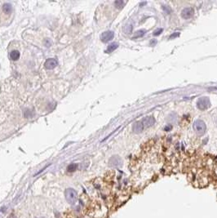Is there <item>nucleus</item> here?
<instances>
[{
    "label": "nucleus",
    "instance_id": "9d476101",
    "mask_svg": "<svg viewBox=\"0 0 217 218\" xmlns=\"http://www.w3.org/2000/svg\"><path fill=\"white\" fill-rule=\"evenodd\" d=\"M118 48V44L117 43H110V44L108 45V48L106 49V51H105V53H113L114 50H116L117 48Z\"/></svg>",
    "mask_w": 217,
    "mask_h": 218
},
{
    "label": "nucleus",
    "instance_id": "f8f14e48",
    "mask_svg": "<svg viewBox=\"0 0 217 218\" xmlns=\"http://www.w3.org/2000/svg\"><path fill=\"white\" fill-rule=\"evenodd\" d=\"M3 9H4V12H6V13H11L12 11V5L10 4H4V6H3Z\"/></svg>",
    "mask_w": 217,
    "mask_h": 218
},
{
    "label": "nucleus",
    "instance_id": "9b49d317",
    "mask_svg": "<svg viewBox=\"0 0 217 218\" xmlns=\"http://www.w3.org/2000/svg\"><path fill=\"white\" fill-rule=\"evenodd\" d=\"M10 58L12 61H17L20 58V53L17 50H14L10 53Z\"/></svg>",
    "mask_w": 217,
    "mask_h": 218
},
{
    "label": "nucleus",
    "instance_id": "b1692460",
    "mask_svg": "<svg viewBox=\"0 0 217 218\" xmlns=\"http://www.w3.org/2000/svg\"><path fill=\"white\" fill-rule=\"evenodd\" d=\"M216 123H217V119H216Z\"/></svg>",
    "mask_w": 217,
    "mask_h": 218
},
{
    "label": "nucleus",
    "instance_id": "4be33fe9",
    "mask_svg": "<svg viewBox=\"0 0 217 218\" xmlns=\"http://www.w3.org/2000/svg\"><path fill=\"white\" fill-rule=\"evenodd\" d=\"M8 218H16V216H15V215L12 214H12L9 215V216H8Z\"/></svg>",
    "mask_w": 217,
    "mask_h": 218
},
{
    "label": "nucleus",
    "instance_id": "a211bd4d",
    "mask_svg": "<svg viewBox=\"0 0 217 218\" xmlns=\"http://www.w3.org/2000/svg\"><path fill=\"white\" fill-rule=\"evenodd\" d=\"M180 35V33L179 32H175V33H173L170 36V39H175V38H177V37L179 36Z\"/></svg>",
    "mask_w": 217,
    "mask_h": 218
},
{
    "label": "nucleus",
    "instance_id": "dca6fc26",
    "mask_svg": "<svg viewBox=\"0 0 217 218\" xmlns=\"http://www.w3.org/2000/svg\"><path fill=\"white\" fill-rule=\"evenodd\" d=\"M114 5L117 8H123L125 5V2L122 1V0H118L114 2Z\"/></svg>",
    "mask_w": 217,
    "mask_h": 218
},
{
    "label": "nucleus",
    "instance_id": "2eb2a0df",
    "mask_svg": "<svg viewBox=\"0 0 217 218\" xmlns=\"http://www.w3.org/2000/svg\"><path fill=\"white\" fill-rule=\"evenodd\" d=\"M145 33H146V30H145V29H140V30H138V31L136 32V34H135L134 38H135V39H137V38L143 37L145 34Z\"/></svg>",
    "mask_w": 217,
    "mask_h": 218
},
{
    "label": "nucleus",
    "instance_id": "7ed1b4c3",
    "mask_svg": "<svg viewBox=\"0 0 217 218\" xmlns=\"http://www.w3.org/2000/svg\"><path fill=\"white\" fill-rule=\"evenodd\" d=\"M65 198L69 203H74L77 201L78 194L74 189H67L65 190Z\"/></svg>",
    "mask_w": 217,
    "mask_h": 218
},
{
    "label": "nucleus",
    "instance_id": "39448f33",
    "mask_svg": "<svg viewBox=\"0 0 217 218\" xmlns=\"http://www.w3.org/2000/svg\"><path fill=\"white\" fill-rule=\"evenodd\" d=\"M58 65V61H56V59L54 58H48L47 61H45L44 66L46 69H52L55 67H56V65Z\"/></svg>",
    "mask_w": 217,
    "mask_h": 218
},
{
    "label": "nucleus",
    "instance_id": "412c9836",
    "mask_svg": "<svg viewBox=\"0 0 217 218\" xmlns=\"http://www.w3.org/2000/svg\"><path fill=\"white\" fill-rule=\"evenodd\" d=\"M156 43H157V40H155V39H154V40H152L151 42H150V44H152V46H154Z\"/></svg>",
    "mask_w": 217,
    "mask_h": 218
},
{
    "label": "nucleus",
    "instance_id": "423d86ee",
    "mask_svg": "<svg viewBox=\"0 0 217 218\" xmlns=\"http://www.w3.org/2000/svg\"><path fill=\"white\" fill-rule=\"evenodd\" d=\"M113 36H114L113 32H112V31H105L101 35V39L102 42L107 43L108 41L112 40L113 39Z\"/></svg>",
    "mask_w": 217,
    "mask_h": 218
},
{
    "label": "nucleus",
    "instance_id": "6ab92c4d",
    "mask_svg": "<svg viewBox=\"0 0 217 218\" xmlns=\"http://www.w3.org/2000/svg\"><path fill=\"white\" fill-rule=\"evenodd\" d=\"M162 8H163V10H164L165 12H167V14H169L170 12H171V8H169V7H167V6H162Z\"/></svg>",
    "mask_w": 217,
    "mask_h": 218
},
{
    "label": "nucleus",
    "instance_id": "5701e85b",
    "mask_svg": "<svg viewBox=\"0 0 217 218\" xmlns=\"http://www.w3.org/2000/svg\"><path fill=\"white\" fill-rule=\"evenodd\" d=\"M39 218H45V217H39Z\"/></svg>",
    "mask_w": 217,
    "mask_h": 218
},
{
    "label": "nucleus",
    "instance_id": "4468645a",
    "mask_svg": "<svg viewBox=\"0 0 217 218\" xmlns=\"http://www.w3.org/2000/svg\"><path fill=\"white\" fill-rule=\"evenodd\" d=\"M78 168V164L77 163H71L67 167V171L69 172H73L74 171H76Z\"/></svg>",
    "mask_w": 217,
    "mask_h": 218
},
{
    "label": "nucleus",
    "instance_id": "aec40b11",
    "mask_svg": "<svg viewBox=\"0 0 217 218\" xmlns=\"http://www.w3.org/2000/svg\"><path fill=\"white\" fill-rule=\"evenodd\" d=\"M172 126L171 125V124H168V125H167L165 127L164 130L165 131H167V132H169V131L172 130Z\"/></svg>",
    "mask_w": 217,
    "mask_h": 218
},
{
    "label": "nucleus",
    "instance_id": "1a4fd4ad",
    "mask_svg": "<svg viewBox=\"0 0 217 218\" xmlns=\"http://www.w3.org/2000/svg\"><path fill=\"white\" fill-rule=\"evenodd\" d=\"M109 163L110 165L113 166V167H119L123 164V161L120 158L118 157V156H113L110 158L109 160Z\"/></svg>",
    "mask_w": 217,
    "mask_h": 218
},
{
    "label": "nucleus",
    "instance_id": "0eeeda50",
    "mask_svg": "<svg viewBox=\"0 0 217 218\" xmlns=\"http://www.w3.org/2000/svg\"><path fill=\"white\" fill-rule=\"evenodd\" d=\"M193 15V9L191 8H185L181 12V16L184 19H189Z\"/></svg>",
    "mask_w": 217,
    "mask_h": 218
},
{
    "label": "nucleus",
    "instance_id": "ddd939ff",
    "mask_svg": "<svg viewBox=\"0 0 217 218\" xmlns=\"http://www.w3.org/2000/svg\"><path fill=\"white\" fill-rule=\"evenodd\" d=\"M133 26L132 24H127L124 27V32L127 34H131L132 32Z\"/></svg>",
    "mask_w": 217,
    "mask_h": 218
},
{
    "label": "nucleus",
    "instance_id": "6e6552de",
    "mask_svg": "<svg viewBox=\"0 0 217 218\" xmlns=\"http://www.w3.org/2000/svg\"><path fill=\"white\" fill-rule=\"evenodd\" d=\"M144 130V127L141 122H136L132 126V131L135 133L139 134L141 133Z\"/></svg>",
    "mask_w": 217,
    "mask_h": 218
},
{
    "label": "nucleus",
    "instance_id": "f3484780",
    "mask_svg": "<svg viewBox=\"0 0 217 218\" xmlns=\"http://www.w3.org/2000/svg\"><path fill=\"white\" fill-rule=\"evenodd\" d=\"M162 32V29H156V30L153 32V35H154V36H158V35H159Z\"/></svg>",
    "mask_w": 217,
    "mask_h": 218
},
{
    "label": "nucleus",
    "instance_id": "f257e3e1",
    "mask_svg": "<svg viewBox=\"0 0 217 218\" xmlns=\"http://www.w3.org/2000/svg\"><path fill=\"white\" fill-rule=\"evenodd\" d=\"M211 106V101L207 97H200L197 102V107L200 110H206Z\"/></svg>",
    "mask_w": 217,
    "mask_h": 218
},
{
    "label": "nucleus",
    "instance_id": "20e7f679",
    "mask_svg": "<svg viewBox=\"0 0 217 218\" xmlns=\"http://www.w3.org/2000/svg\"><path fill=\"white\" fill-rule=\"evenodd\" d=\"M141 123L143 124L144 128H148L152 127L155 123V118L153 116H146L142 119Z\"/></svg>",
    "mask_w": 217,
    "mask_h": 218
},
{
    "label": "nucleus",
    "instance_id": "f03ea898",
    "mask_svg": "<svg viewBox=\"0 0 217 218\" xmlns=\"http://www.w3.org/2000/svg\"><path fill=\"white\" fill-rule=\"evenodd\" d=\"M193 129L197 134L202 135V134L205 133L206 130V126L202 120L197 119L193 123Z\"/></svg>",
    "mask_w": 217,
    "mask_h": 218
}]
</instances>
